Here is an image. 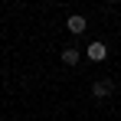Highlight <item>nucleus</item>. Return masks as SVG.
I'll list each match as a JSON object with an SVG mask.
<instances>
[{
    "instance_id": "20e7f679",
    "label": "nucleus",
    "mask_w": 121,
    "mask_h": 121,
    "mask_svg": "<svg viewBox=\"0 0 121 121\" xmlns=\"http://www.w3.org/2000/svg\"><path fill=\"white\" fill-rule=\"evenodd\" d=\"M62 62H65V65H75V62H79V49H75V46H65V49H62Z\"/></svg>"
},
{
    "instance_id": "7ed1b4c3",
    "label": "nucleus",
    "mask_w": 121,
    "mask_h": 121,
    "mask_svg": "<svg viewBox=\"0 0 121 121\" xmlns=\"http://www.w3.org/2000/svg\"><path fill=\"white\" fill-rule=\"evenodd\" d=\"M105 56H108V49H105V43H92V46H88V59H92V62H101Z\"/></svg>"
},
{
    "instance_id": "f03ea898",
    "label": "nucleus",
    "mask_w": 121,
    "mask_h": 121,
    "mask_svg": "<svg viewBox=\"0 0 121 121\" xmlns=\"http://www.w3.org/2000/svg\"><path fill=\"white\" fill-rule=\"evenodd\" d=\"M85 26H88V23H85V17H79V13H72V17L65 20V30H69V33H75V36L85 33Z\"/></svg>"
},
{
    "instance_id": "f257e3e1",
    "label": "nucleus",
    "mask_w": 121,
    "mask_h": 121,
    "mask_svg": "<svg viewBox=\"0 0 121 121\" xmlns=\"http://www.w3.org/2000/svg\"><path fill=\"white\" fill-rule=\"evenodd\" d=\"M111 92H115V79H98L92 85V95H95V98H108Z\"/></svg>"
}]
</instances>
